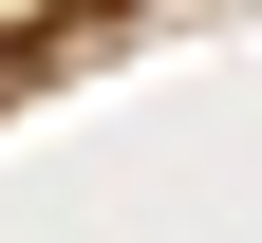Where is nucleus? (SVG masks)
<instances>
[{
	"instance_id": "1",
	"label": "nucleus",
	"mask_w": 262,
	"mask_h": 243,
	"mask_svg": "<svg viewBox=\"0 0 262 243\" xmlns=\"http://www.w3.org/2000/svg\"><path fill=\"white\" fill-rule=\"evenodd\" d=\"M56 19H75V0H0V56H19V38H56Z\"/></svg>"
}]
</instances>
